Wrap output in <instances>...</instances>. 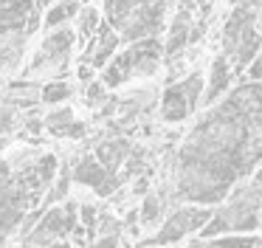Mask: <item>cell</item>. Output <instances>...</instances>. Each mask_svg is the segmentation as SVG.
Returning a JSON list of instances; mask_svg holds the SVG:
<instances>
[{"mask_svg": "<svg viewBox=\"0 0 262 248\" xmlns=\"http://www.w3.org/2000/svg\"><path fill=\"white\" fill-rule=\"evenodd\" d=\"M259 48H262V31L256 26H248L245 28V34L239 37V43H237V48H234V54H231V68H234V73H243L245 68H248V62L254 59L256 54H259Z\"/></svg>", "mask_w": 262, "mask_h": 248, "instance_id": "cell-6", "label": "cell"}, {"mask_svg": "<svg viewBox=\"0 0 262 248\" xmlns=\"http://www.w3.org/2000/svg\"><path fill=\"white\" fill-rule=\"evenodd\" d=\"M71 96H74V85L65 82V79H48L40 88V101L42 105H51V107L65 105Z\"/></svg>", "mask_w": 262, "mask_h": 248, "instance_id": "cell-9", "label": "cell"}, {"mask_svg": "<svg viewBox=\"0 0 262 248\" xmlns=\"http://www.w3.org/2000/svg\"><path fill=\"white\" fill-rule=\"evenodd\" d=\"M74 48H76V28L71 26V23H65V26H59V28H51V31H46L42 43L37 45L26 73H29V76H34V73H48V76H54V79H62V71L68 68L71 56H74Z\"/></svg>", "mask_w": 262, "mask_h": 248, "instance_id": "cell-1", "label": "cell"}, {"mask_svg": "<svg viewBox=\"0 0 262 248\" xmlns=\"http://www.w3.org/2000/svg\"><path fill=\"white\" fill-rule=\"evenodd\" d=\"M82 135H85V124L74 118V121L65 127V138H82Z\"/></svg>", "mask_w": 262, "mask_h": 248, "instance_id": "cell-20", "label": "cell"}, {"mask_svg": "<svg viewBox=\"0 0 262 248\" xmlns=\"http://www.w3.org/2000/svg\"><path fill=\"white\" fill-rule=\"evenodd\" d=\"M141 248H158V245H141Z\"/></svg>", "mask_w": 262, "mask_h": 248, "instance_id": "cell-26", "label": "cell"}, {"mask_svg": "<svg viewBox=\"0 0 262 248\" xmlns=\"http://www.w3.org/2000/svg\"><path fill=\"white\" fill-rule=\"evenodd\" d=\"M74 121V110L68 105H57L46 118H42V127L48 130L51 135H65V127Z\"/></svg>", "mask_w": 262, "mask_h": 248, "instance_id": "cell-11", "label": "cell"}, {"mask_svg": "<svg viewBox=\"0 0 262 248\" xmlns=\"http://www.w3.org/2000/svg\"><path fill=\"white\" fill-rule=\"evenodd\" d=\"M74 180L82 186H91L99 195H107L110 192V172L99 163L96 155H85L79 158V163L74 167Z\"/></svg>", "mask_w": 262, "mask_h": 248, "instance_id": "cell-5", "label": "cell"}, {"mask_svg": "<svg viewBox=\"0 0 262 248\" xmlns=\"http://www.w3.org/2000/svg\"><path fill=\"white\" fill-rule=\"evenodd\" d=\"M217 242H220L223 248H259L262 245L259 237H251V234H226Z\"/></svg>", "mask_w": 262, "mask_h": 248, "instance_id": "cell-15", "label": "cell"}, {"mask_svg": "<svg viewBox=\"0 0 262 248\" xmlns=\"http://www.w3.org/2000/svg\"><path fill=\"white\" fill-rule=\"evenodd\" d=\"M79 220L88 225V229H91V225H96V209L88 206V203H85V206H79Z\"/></svg>", "mask_w": 262, "mask_h": 248, "instance_id": "cell-19", "label": "cell"}, {"mask_svg": "<svg viewBox=\"0 0 262 248\" xmlns=\"http://www.w3.org/2000/svg\"><path fill=\"white\" fill-rule=\"evenodd\" d=\"M194 110H198V107H194L192 99H189L186 88H183L181 82H169L164 88V96H161V118H164L166 124L186 121Z\"/></svg>", "mask_w": 262, "mask_h": 248, "instance_id": "cell-3", "label": "cell"}, {"mask_svg": "<svg viewBox=\"0 0 262 248\" xmlns=\"http://www.w3.org/2000/svg\"><path fill=\"white\" fill-rule=\"evenodd\" d=\"M161 206H164V203H161L155 195H147V200H144V209L138 212L141 223H147V225L155 223V220H158V214H161Z\"/></svg>", "mask_w": 262, "mask_h": 248, "instance_id": "cell-16", "label": "cell"}, {"mask_svg": "<svg viewBox=\"0 0 262 248\" xmlns=\"http://www.w3.org/2000/svg\"><path fill=\"white\" fill-rule=\"evenodd\" d=\"M57 169H59V163H57V155H42L40 161L34 163V172H37V178H40V183L42 186H48L54 178H57Z\"/></svg>", "mask_w": 262, "mask_h": 248, "instance_id": "cell-14", "label": "cell"}, {"mask_svg": "<svg viewBox=\"0 0 262 248\" xmlns=\"http://www.w3.org/2000/svg\"><path fill=\"white\" fill-rule=\"evenodd\" d=\"M46 248H68L65 242H51V245H46Z\"/></svg>", "mask_w": 262, "mask_h": 248, "instance_id": "cell-24", "label": "cell"}, {"mask_svg": "<svg viewBox=\"0 0 262 248\" xmlns=\"http://www.w3.org/2000/svg\"><path fill=\"white\" fill-rule=\"evenodd\" d=\"M259 248H262V245H259Z\"/></svg>", "mask_w": 262, "mask_h": 248, "instance_id": "cell-27", "label": "cell"}, {"mask_svg": "<svg viewBox=\"0 0 262 248\" xmlns=\"http://www.w3.org/2000/svg\"><path fill=\"white\" fill-rule=\"evenodd\" d=\"M102 20H104V14H102L99 6L82 3L79 11H76V17L71 20V23H74V28H76V45H82L85 39H91L93 34H96V28L102 26Z\"/></svg>", "mask_w": 262, "mask_h": 248, "instance_id": "cell-7", "label": "cell"}, {"mask_svg": "<svg viewBox=\"0 0 262 248\" xmlns=\"http://www.w3.org/2000/svg\"><path fill=\"white\" fill-rule=\"evenodd\" d=\"M76 79H79L82 85H88L91 79H96V68H93L91 62H82L79 59V65H76Z\"/></svg>", "mask_w": 262, "mask_h": 248, "instance_id": "cell-18", "label": "cell"}, {"mask_svg": "<svg viewBox=\"0 0 262 248\" xmlns=\"http://www.w3.org/2000/svg\"><path fill=\"white\" fill-rule=\"evenodd\" d=\"M189 248H203V242H194V245H189Z\"/></svg>", "mask_w": 262, "mask_h": 248, "instance_id": "cell-25", "label": "cell"}, {"mask_svg": "<svg viewBox=\"0 0 262 248\" xmlns=\"http://www.w3.org/2000/svg\"><path fill=\"white\" fill-rule=\"evenodd\" d=\"M231 76H234V68L231 59L226 54H217L211 59L209 68V76H206V90H203V105H214L228 88H231Z\"/></svg>", "mask_w": 262, "mask_h": 248, "instance_id": "cell-4", "label": "cell"}, {"mask_svg": "<svg viewBox=\"0 0 262 248\" xmlns=\"http://www.w3.org/2000/svg\"><path fill=\"white\" fill-rule=\"evenodd\" d=\"M127 141L124 138H116V141H104L102 147H99V152H96V158H99V163H102L107 172H113L116 167H119L121 161H124V155H127Z\"/></svg>", "mask_w": 262, "mask_h": 248, "instance_id": "cell-10", "label": "cell"}, {"mask_svg": "<svg viewBox=\"0 0 262 248\" xmlns=\"http://www.w3.org/2000/svg\"><path fill=\"white\" fill-rule=\"evenodd\" d=\"M136 192H138V195H144V192H147V178H141L136 183Z\"/></svg>", "mask_w": 262, "mask_h": 248, "instance_id": "cell-22", "label": "cell"}, {"mask_svg": "<svg viewBox=\"0 0 262 248\" xmlns=\"http://www.w3.org/2000/svg\"><path fill=\"white\" fill-rule=\"evenodd\" d=\"M203 248H223V245H220V242H217V240H211V242H206Z\"/></svg>", "mask_w": 262, "mask_h": 248, "instance_id": "cell-23", "label": "cell"}, {"mask_svg": "<svg viewBox=\"0 0 262 248\" xmlns=\"http://www.w3.org/2000/svg\"><path fill=\"white\" fill-rule=\"evenodd\" d=\"M245 71H248L251 82H262V48H259V54L248 62V68H245Z\"/></svg>", "mask_w": 262, "mask_h": 248, "instance_id": "cell-17", "label": "cell"}, {"mask_svg": "<svg viewBox=\"0 0 262 248\" xmlns=\"http://www.w3.org/2000/svg\"><path fill=\"white\" fill-rule=\"evenodd\" d=\"M211 209L206 206H181L178 212H172L169 217H166L164 229L158 231V234L152 237L149 242H144V245H169V242H178L183 240L186 234H194V231H200L206 223L211 220Z\"/></svg>", "mask_w": 262, "mask_h": 248, "instance_id": "cell-2", "label": "cell"}, {"mask_svg": "<svg viewBox=\"0 0 262 248\" xmlns=\"http://www.w3.org/2000/svg\"><path fill=\"white\" fill-rule=\"evenodd\" d=\"M107 85L102 82V79H91V82L85 85V105L88 107H99V105H107Z\"/></svg>", "mask_w": 262, "mask_h": 248, "instance_id": "cell-13", "label": "cell"}, {"mask_svg": "<svg viewBox=\"0 0 262 248\" xmlns=\"http://www.w3.org/2000/svg\"><path fill=\"white\" fill-rule=\"evenodd\" d=\"M99 73H102L99 79H102V82L107 85V88H113V90H116V88H121V85H127V82L133 79V73H130V62H127V56H124V51H121V48L116 51V56H113V59H110Z\"/></svg>", "mask_w": 262, "mask_h": 248, "instance_id": "cell-8", "label": "cell"}, {"mask_svg": "<svg viewBox=\"0 0 262 248\" xmlns=\"http://www.w3.org/2000/svg\"><path fill=\"white\" fill-rule=\"evenodd\" d=\"M65 23H71V11L65 9L62 3H57V0H54L51 6H46V9H42V17H40V28H42V31L59 28V26H65Z\"/></svg>", "mask_w": 262, "mask_h": 248, "instance_id": "cell-12", "label": "cell"}, {"mask_svg": "<svg viewBox=\"0 0 262 248\" xmlns=\"http://www.w3.org/2000/svg\"><path fill=\"white\" fill-rule=\"evenodd\" d=\"M93 248H119V237H116V234H104Z\"/></svg>", "mask_w": 262, "mask_h": 248, "instance_id": "cell-21", "label": "cell"}]
</instances>
